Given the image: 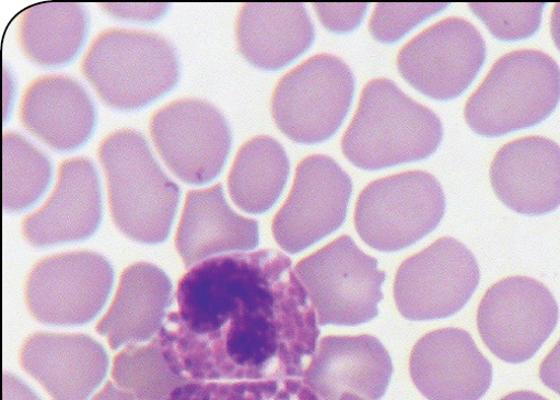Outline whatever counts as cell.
<instances>
[{
  "mask_svg": "<svg viewBox=\"0 0 560 400\" xmlns=\"http://www.w3.org/2000/svg\"><path fill=\"white\" fill-rule=\"evenodd\" d=\"M315 12L326 30L348 33L360 26L369 4H315Z\"/></svg>",
  "mask_w": 560,
  "mask_h": 400,
  "instance_id": "4dcf8cb0",
  "label": "cell"
},
{
  "mask_svg": "<svg viewBox=\"0 0 560 400\" xmlns=\"http://www.w3.org/2000/svg\"><path fill=\"white\" fill-rule=\"evenodd\" d=\"M469 10L500 40L514 42L532 37L540 27L542 3H472Z\"/></svg>",
  "mask_w": 560,
  "mask_h": 400,
  "instance_id": "f1b7e54d",
  "label": "cell"
},
{
  "mask_svg": "<svg viewBox=\"0 0 560 400\" xmlns=\"http://www.w3.org/2000/svg\"><path fill=\"white\" fill-rule=\"evenodd\" d=\"M314 38L313 23L301 3H247L236 21L240 52L265 71L283 69L303 55Z\"/></svg>",
  "mask_w": 560,
  "mask_h": 400,
  "instance_id": "603a6c76",
  "label": "cell"
},
{
  "mask_svg": "<svg viewBox=\"0 0 560 400\" xmlns=\"http://www.w3.org/2000/svg\"><path fill=\"white\" fill-rule=\"evenodd\" d=\"M175 301L158 339L185 383L303 379L317 350L316 311L283 252L206 259L180 279Z\"/></svg>",
  "mask_w": 560,
  "mask_h": 400,
  "instance_id": "6da1fadb",
  "label": "cell"
},
{
  "mask_svg": "<svg viewBox=\"0 0 560 400\" xmlns=\"http://www.w3.org/2000/svg\"><path fill=\"white\" fill-rule=\"evenodd\" d=\"M110 16L124 21L150 23L159 21L167 12V4H102Z\"/></svg>",
  "mask_w": 560,
  "mask_h": 400,
  "instance_id": "1f68e13d",
  "label": "cell"
},
{
  "mask_svg": "<svg viewBox=\"0 0 560 400\" xmlns=\"http://www.w3.org/2000/svg\"><path fill=\"white\" fill-rule=\"evenodd\" d=\"M393 372L392 358L376 338L329 337L319 342L302 380L320 400L347 392L380 400Z\"/></svg>",
  "mask_w": 560,
  "mask_h": 400,
  "instance_id": "d6986e66",
  "label": "cell"
},
{
  "mask_svg": "<svg viewBox=\"0 0 560 400\" xmlns=\"http://www.w3.org/2000/svg\"><path fill=\"white\" fill-rule=\"evenodd\" d=\"M113 381L138 400H166L187 384L165 361L159 339L149 345L129 344L114 358Z\"/></svg>",
  "mask_w": 560,
  "mask_h": 400,
  "instance_id": "4316f807",
  "label": "cell"
},
{
  "mask_svg": "<svg viewBox=\"0 0 560 400\" xmlns=\"http://www.w3.org/2000/svg\"><path fill=\"white\" fill-rule=\"evenodd\" d=\"M173 284L158 266L136 262L120 275L118 289L96 331L113 351L153 341L172 304Z\"/></svg>",
  "mask_w": 560,
  "mask_h": 400,
  "instance_id": "7402d4cb",
  "label": "cell"
},
{
  "mask_svg": "<svg viewBox=\"0 0 560 400\" xmlns=\"http://www.w3.org/2000/svg\"><path fill=\"white\" fill-rule=\"evenodd\" d=\"M486 51L485 39L471 23L450 17L408 42L397 56V69L418 92L451 101L474 82Z\"/></svg>",
  "mask_w": 560,
  "mask_h": 400,
  "instance_id": "4fadbf2b",
  "label": "cell"
},
{
  "mask_svg": "<svg viewBox=\"0 0 560 400\" xmlns=\"http://www.w3.org/2000/svg\"><path fill=\"white\" fill-rule=\"evenodd\" d=\"M295 272L320 326H357L378 316L386 274L378 261L341 236L301 260Z\"/></svg>",
  "mask_w": 560,
  "mask_h": 400,
  "instance_id": "8992f818",
  "label": "cell"
},
{
  "mask_svg": "<svg viewBox=\"0 0 560 400\" xmlns=\"http://www.w3.org/2000/svg\"><path fill=\"white\" fill-rule=\"evenodd\" d=\"M559 306L550 290L527 277L504 279L483 295L477 329L483 345L504 363L530 361L552 336Z\"/></svg>",
  "mask_w": 560,
  "mask_h": 400,
  "instance_id": "9c48e42d",
  "label": "cell"
},
{
  "mask_svg": "<svg viewBox=\"0 0 560 400\" xmlns=\"http://www.w3.org/2000/svg\"><path fill=\"white\" fill-rule=\"evenodd\" d=\"M85 79L117 110L143 108L170 93L179 80V60L163 37L112 28L101 33L82 61Z\"/></svg>",
  "mask_w": 560,
  "mask_h": 400,
  "instance_id": "5b68a950",
  "label": "cell"
},
{
  "mask_svg": "<svg viewBox=\"0 0 560 400\" xmlns=\"http://www.w3.org/2000/svg\"><path fill=\"white\" fill-rule=\"evenodd\" d=\"M499 400H549L532 390H517L510 392Z\"/></svg>",
  "mask_w": 560,
  "mask_h": 400,
  "instance_id": "8d00e7d4",
  "label": "cell"
},
{
  "mask_svg": "<svg viewBox=\"0 0 560 400\" xmlns=\"http://www.w3.org/2000/svg\"><path fill=\"white\" fill-rule=\"evenodd\" d=\"M550 33L553 44L560 51V3L553 5L550 20Z\"/></svg>",
  "mask_w": 560,
  "mask_h": 400,
  "instance_id": "d590c367",
  "label": "cell"
},
{
  "mask_svg": "<svg viewBox=\"0 0 560 400\" xmlns=\"http://www.w3.org/2000/svg\"><path fill=\"white\" fill-rule=\"evenodd\" d=\"M150 131L167 168L190 185L215 179L232 148L225 117L200 99H179L164 106L153 115Z\"/></svg>",
  "mask_w": 560,
  "mask_h": 400,
  "instance_id": "7c38bea8",
  "label": "cell"
},
{
  "mask_svg": "<svg viewBox=\"0 0 560 400\" xmlns=\"http://www.w3.org/2000/svg\"><path fill=\"white\" fill-rule=\"evenodd\" d=\"M501 202L515 213L542 216L560 208V146L542 137L504 145L489 169Z\"/></svg>",
  "mask_w": 560,
  "mask_h": 400,
  "instance_id": "e0dca14e",
  "label": "cell"
},
{
  "mask_svg": "<svg viewBox=\"0 0 560 400\" xmlns=\"http://www.w3.org/2000/svg\"><path fill=\"white\" fill-rule=\"evenodd\" d=\"M20 116L35 138L58 152L82 148L96 123L95 106L86 90L60 75L34 81L23 95Z\"/></svg>",
  "mask_w": 560,
  "mask_h": 400,
  "instance_id": "ffe728a7",
  "label": "cell"
},
{
  "mask_svg": "<svg viewBox=\"0 0 560 400\" xmlns=\"http://www.w3.org/2000/svg\"><path fill=\"white\" fill-rule=\"evenodd\" d=\"M439 116L404 94L392 81H371L341 140L345 157L357 167L378 170L423 161L443 141Z\"/></svg>",
  "mask_w": 560,
  "mask_h": 400,
  "instance_id": "3957f363",
  "label": "cell"
},
{
  "mask_svg": "<svg viewBox=\"0 0 560 400\" xmlns=\"http://www.w3.org/2000/svg\"><path fill=\"white\" fill-rule=\"evenodd\" d=\"M479 283L474 254L457 239L443 237L400 264L395 303L408 320L445 319L468 304Z\"/></svg>",
  "mask_w": 560,
  "mask_h": 400,
  "instance_id": "30bf717a",
  "label": "cell"
},
{
  "mask_svg": "<svg viewBox=\"0 0 560 400\" xmlns=\"http://www.w3.org/2000/svg\"><path fill=\"white\" fill-rule=\"evenodd\" d=\"M560 101V69L548 54L518 49L503 55L468 98L467 125L483 138L536 126Z\"/></svg>",
  "mask_w": 560,
  "mask_h": 400,
  "instance_id": "277c9868",
  "label": "cell"
},
{
  "mask_svg": "<svg viewBox=\"0 0 560 400\" xmlns=\"http://www.w3.org/2000/svg\"><path fill=\"white\" fill-rule=\"evenodd\" d=\"M334 400H366V399H364L358 395L347 392Z\"/></svg>",
  "mask_w": 560,
  "mask_h": 400,
  "instance_id": "74e56055",
  "label": "cell"
},
{
  "mask_svg": "<svg viewBox=\"0 0 560 400\" xmlns=\"http://www.w3.org/2000/svg\"><path fill=\"white\" fill-rule=\"evenodd\" d=\"M4 400H40L38 396L20 378L4 374Z\"/></svg>",
  "mask_w": 560,
  "mask_h": 400,
  "instance_id": "836d02e7",
  "label": "cell"
},
{
  "mask_svg": "<svg viewBox=\"0 0 560 400\" xmlns=\"http://www.w3.org/2000/svg\"><path fill=\"white\" fill-rule=\"evenodd\" d=\"M541 383L560 396V339L539 366Z\"/></svg>",
  "mask_w": 560,
  "mask_h": 400,
  "instance_id": "d6a6232c",
  "label": "cell"
},
{
  "mask_svg": "<svg viewBox=\"0 0 560 400\" xmlns=\"http://www.w3.org/2000/svg\"><path fill=\"white\" fill-rule=\"evenodd\" d=\"M352 191V179L332 158L313 155L302 161L271 224L276 243L298 254L336 232L345 222Z\"/></svg>",
  "mask_w": 560,
  "mask_h": 400,
  "instance_id": "5bb4252c",
  "label": "cell"
},
{
  "mask_svg": "<svg viewBox=\"0 0 560 400\" xmlns=\"http://www.w3.org/2000/svg\"><path fill=\"white\" fill-rule=\"evenodd\" d=\"M114 285V271L101 254L80 250L42 259L25 289L32 316L51 326L90 322L105 306Z\"/></svg>",
  "mask_w": 560,
  "mask_h": 400,
  "instance_id": "8fae6325",
  "label": "cell"
},
{
  "mask_svg": "<svg viewBox=\"0 0 560 400\" xmlns=\"http://www.w3.org/2000/svg\"><path fill=\"white\" fill-rule=\"evenodd\" d=\"M166 400H320L302 380L187 383Z\"/></svg>",
  "mask_w": 560,
  "mask_h": 400,
  "instance_id": "83f0119b",
  "label": "cell"
},
{
  "mask_svg": "<svg viewBox=\"0 0 560 400\" xmlns=\"http://www.w3.org/2000/svg\"><path fill=\"white\" fill-rule=\"evenodd\" d=\"M282 145L267 137L255 138L238 151L229 175L234 204L248 214L269 211L282 195L290 175Z\"/></svg>",
  "mask_w": 560,
  "mask_h": 400,
  "instance_id": "d4e9b609",
  "label": "cell"
},
{
  "mask_svg": "<svg viewBox=\"0 0 560 400\" xmlns=\"http://www.w3.org/2000/svg\"><path fill=\"white\" fill-rule=\"evenodd\" d=\"M89 32V14L79 3H40L20 16L19 40L26 57L43 67L72 61Z\"/></svg>",
  "mask_w": 560,
  "mask_h": 400,
  "instance_id": "cb8c5ba5",
  "label": "cell"
},
{
  "mask_svg": "<svg viewBox=\"0 0 560 400\" xmlns=\"http://www.w3.org/2000/svg\"><path fill=\"white\" fill-rule=\"evenodd\" d=\"M410 376L429 400H480L492 387V363L462 328H442L420 339L410 355Z\"/></svg>",
  "mask_w": 560,
  "mask_h": 400,
  "instance_id": "9a60e30c",
  "label": "cell"
},
{
  "mask_svg": "<svg viewBox=\"0 0 560 400\" xmlns=\"http://www.w3.org/2000/svg\"><path fill=\"white\" fill-rule=\"evenodd\" d=\"M116 227L140 244H161L171 233L180 189L162 169L149 143L131 129L109 133L98 149Z\"/></svg>",
  "mask_w": 560,
  "mask_h": 400,
  "instance_id": "7a4b0ae2",
  "label": "cell"
},
{
  "mask_svg": "<svg viewBox=\"0 0 560 400\" xmlns=\"http://www.w3.org/2000/svg\"><path fill=\"white\" fill-rule=\"evenodd\" d=\"M103 216L101 184L94 164L83 157L59 166L56 186L46 203L22 225L35 247L81 242L93 236Z\"/></svg>",
  "mask_w": 560,
  "mask_h": 400,
  "instance_id": "2e32d148",
  "label": "cell"
},
{
  "mask_svg": "<svg viewBox=\"0 0 560 400\" xmlns=\"http://www.w3.org/2000/svg\"><path fill=\"white\" fill-rule=\"evenodd\" d=\"M92 400H138L129 392L120 389L114 381H108Z\"/></svg>",
  "mask_w": 560,
  "mask_h": 400,
  "instance_id": "e575fe53",
  "label": "cell"
},
{
  "mask_svg": "<svg viewBox=\"0 0 560 400\" xmlns=\"http://www.w3.org/2000/svg\"><path fill=\"white\" fill-rule=\"evenodd\" d=\"M4 210L25 211L46 191L51 179L48 157L16 132L3 137Z\"/></svg>",
  "mask_w": 560,
  "mask_h": 400,
  "instance_id": "484cf974",
  "label": "cell"
},
{
  "mask_svg": "<svg viewBox=\"0 0 560 400\" xmlns=\"http://www.w3.org/2000/svg\"><path fill=\"white\" fill-rule=\"evenodd\" d=\"M448 4H378L370 22L372 36L381 43H395Z\"/></svg>",
  "mask_w": 560,
  "mask_h": 400,
  "instance_id": "f546056e",
  "label": "cell"
},
{
  "mask_svg": "<svg viewBox=\"0 0 560 400\" xmlns=\"http://www.w3.org/2000/svg\"><path fill=\"white\" fill-rule=\"evenodd\" d=\"M187 269L228 251L252 250L259 244V225L235 213L222 185L190 190L175 238Z\"/></svg>",
  "mask_w": 560,
  "mask_h": 400,
  "instance_id": "44dd1931",
  "label": "cell"
},
{
  "mask_svg": "<svg viewBox=\"0 0 560 400\" xmlns=\"http://www.w3.org/2000/svg\"><path fill=\"white\" fill-rule=\"evenodd\" d=\"M355 92V79L338 57L316 55L279 81L271 97L276 126L292 141L314 145L335 136Z\"/></svg>",
  "mask_w": 560,
  "mask_h": 400,
  "instance_id": "ba28073f",
  "label": "cell"
},
{
  "mask_svg": "<svg viewBox=\"0 0 560 400\" xmlns=\"http://www.w3.org/2000/svg\"><path fill=\"white\" fill-rule=\"evenodd\" d=\"M445 211V192L436 177L405 172L375 180L361 192L355 226L369 246L397 251L434 232Z\"/></svg>",
  "mask_w": 560,
  "mask_h": 400,
  "instance_id": "52a82bcc",
  "label": "cell"
},
{
  "mask_svg": "<svg viewBox=\"0 0 560 400\" xmlns=\"http://www.w3.org/2000/svg\"><path fill=\"white\" fill-rule=\"evenodd\" d=\"M20 358L23 369L52 400H88L109 366L104 348L82 333H34Z\"/></svg>",
  "mask_w": 560,
  "mask_h": 400,
  "instance_id": "ac0fdd59",
  "label": "cell"
}]
</instances>
